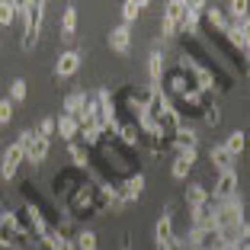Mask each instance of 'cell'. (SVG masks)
I'll return each mask as SVG.
<instances>
[{
  "label": "cell",
  "mask_w": 250,
  "mask_h": 250,
  "mask_svg": "<svg viewBox=\"0 0 250 250\" xmlns=\"http://www.w3.org/2000/svg\"><path fill=\"white\" fill-rule=\"evenodd\" d=\"M45 10L48 3L36 0V3H20V16H22V52H32L42 39V26H45Z\"/></svg>",
  "instance_id": "1"
},
{
  "label": "cell",
  "mask_w": 250,
  "mask_h": 250,
  "mask_svg": "<svg viewBox=\"0 0 250 250\" xmlns=\"http://www.w3.org/2000/svg\"><path fill=\"white\" fill-rule=\"evenodd\" d=\"M22 145H26V164H32V167H42L45 157H48V151H52V141L42 138V135H36L32 128H26V132H20Z\"/></svg>",
  "instance_id": "2"
},
{
  "label": "cell",
  "mask_w": 250,
  "mask_h": 250,
  "mask_svg": "<svg viewBox=\"0 0 250 250\" xmlns=\"http://www.w3.org/2000/svg\"><path fill=\"white\" fill-rule=\"evenodd\" d=\"M208 3H202V0H186L183 7V16H180L177 22V36H199V22H202V13H206Z\"/></svg>",
  "instance_id": "3"
},
{
  "label": "cell",
  "mask_w": 250,
  "mask_h": 250,
  "mask_svg": "<svg viewBox=\"0 0 250 250\" xmlns=\"http://www.w3.org/2000/svg\"><path fill=\"white\" fill-rule=\"evenodd\" d=\"M22 161H26V145H22V138H16L13 145H10L7 151L0 154V177L10 183V180L16 177V170H20Z\"/></svg>",
  "instance_id": "4"
},
{
  "label": "cell",
  "mask_w": 250,
  "mask_h": 250,
  "mask_svg": "<svg viewBox=\"0 0 250 250\" xmlns=\"http://www.w3.org/2000/svg\"><path fill=\"white\" fill-rule=\"evenodd\" d=\"M173 237H177V228H173V208L167 206L161 212V218H157V225H154V250H170Z\"/></svg>",
  "instance_id": "5"
},
{
  "label": "cell",
  "mask_w": 250,
  "mask_h": 250,
  "mask_svg": "<svg viewBox=\"0 0 250 250\" xmlns=\"http://www.w3.org/2000/svg\"><path fill=\"white\" fill-rule=\"evenodd\" d=\"M147 87L164 90V52H161V45H154L151 55H147Z\"/></svg>",
  "instance_id": "6"
},
{
  "label": "cell",
  "mask_w": 250,
  "mask_h": 250,
  "mask_svg": "<svg viewBox=\"0 0 250 250\" xmlns=\"http://www.w3.org/2000/svg\"><path fill=\"white\" fill-rule=\"evenodd\" d=\"M241 186V180H237V170H228V173H218V180H215V189H208V199H228L234 196V192Z\"/></svg>",
  "instance_id": "7"
},
{
  "label": "cell",
  "mask_w": 250,
  "mask_h": 250,
  "mask_svg": "<svg viewBox=\"0 0 250 250\" xmlns=\"http://www.w3.org/2000/svg\"><path fill=\"white\" fill-rule=\"evenodd\" d=\"M145 183H147L145 173H128V177H125L122 183L116 186V189H119V196H122L125 202H138L141 192H145Z\"/></svg>",
  "instance_id": "8"
},
{
  "label": "cell",
  "mask_w": 250,
  "mask_h": 250,
  "mask_svg": "<svg viewBox=\"0 0 250 250\" xmlns=\"http://www.w3.org/2000/svg\"><path fill=\"white\" fill-rule=\"evenodd\" d=\"M81 64H83L81 52H77V48H67V52H61L58 61H55V74H58V77H74V74L81 71Z\"/></svg>",
  "instance_id": "9"
},
{
  "label": "cell",
  "mask_w": 250,
  "mask_h": 250,
  "mask_svg": "<svg viewBox=\"0 0 250 250\" xmlns=\"http://www.w3.org/2000/svg\"><path fill=\"white\" fill-rule=\"evenodd\" d=\"M109 48L116 55H128L132 52V29H128L125 22H119V26L109 29Z\"/></svg>",
  "instance_id": "10"
},
{
  "label": "cell",
  "mask_w": 250,
  "mask_h": 250,
  "mask_svg": "<svg viewBox=\"0 0 250 250\" xmlns=\"http://www.w3.org/2000/svg\"><path fill=\"white\" fill-rule=\"evenodd\" d=\"M58 36H61V42H67V45L74 42V36H77V7H74V3H67V7L61 10Z\"/></svg>",
  "instance_id": "11"
},
{
  "label": "cell",
  "mask_w": 250,
  "mask_h": 250,
  "mask_svg": "<svg viewBox=\"0 0 250 250\" xmlns=\"http://www.w3.org/2000/svg\"><path fill=\"white\" fill-rule=\"evenodd\" d=\"M55 135H58L61 141L71 145V141H77V135H81V125H77V119H74V116H64V112H61V116L55 119Z\"/></svg>",
  "instance_id": "12"
},
{
  "label": "cell",
  "mask_w": 250,
  "mask_h": 250,
  "mask_svg": "<svg viewBox=\"0 0 250 250\" xmlns=\"http://www.w3.org/2000/svg\"><path fill=\"white\" fill-rule=\"evenodd\" d=\"M93 196H96V189L90 183H81L77 189H74V199H71V208L74 212H90V208L96 206L93 202Z\"/></svg>",
  "instance_id": "13"
},
{
  "label": "cell",
  "mask_w": 250,
  "mask_h": 250,
  "mask_svg": "<svg viewBox=\"0 0 250 250\" xmlns=\"http://www.w3.org/2000/svg\"><path fill=\"white\" fill-rule=\"evenodd\" d=\"M221 147H225V151H228V154L237 161V157L244 154V147H247V132H244V128H234L228 138L221 141Z\"/></svg>",
  "instance_id": "14"
},
{
  "label": "cell",
  "mask_w": 250,
  "mask_h": 250,
  "mask_svg": "<svg viewBox=\"0 0 250 250\" xmlns=\"http://www.w3.org/2000/svg\"><path fill=\"white\" fill-rule=\"evenodd\" d=\"M208 157H212V167L215 173H228V170H234V157L225 151L221 145H212V151H208Z\"/></svg>",
  "instance_id": "15"
},
{
  "label": "cell",
  "mask_w": 250,
  "mask_h": 250,
  "mask_svg": "<svg viewBox=\"0 0 250 250\" xmlns=\"http://www.w3.org/2000/svg\"><path fill=\"white\" fill-rule=\"evenodd\" d=\"M42 247L45 250H74V237L64 234V231H58V228H52L48 237L42 241Z\"/></svg>",
  "instance_id": "16"
},
{
  "label": "cell",
  "mask_w": 250,
  "mask_h": 250,
  "mask_svg": "<svg viewBox=\"0 0 250 250\" xmlns=\"http://www.w3.org/2000/svg\"><path fill=\"white\" fill-rule=\"evenodd\" d=\"M225 36H228V42L234 45L237 52L247 58V45H250V39H247V29H241V26H231L228 22V29H225Z\"/></svg>",
  "instance_id": "17"
},
{
  "label": "cell",
  "mask_w": 250,
  "mask_h": 250,
  "mask_svg": "<svg viewBox=\"0 0 250 250\" xmlns=\"http://www.w3.org/2000/svg\"><path fill=\"white\" fill-rule=\"evenodd\" d=\"M141 10H147V0H125L122 3V22L132 26V22L141 16Z\"/></svg>",
  "instance_id": "18"
},
{
  "label": "cell",
  "mask_w": 250,
  "mask_h": 250,
  "mask_svg": "<svg viewBox=\"0 0 250 250\" xmlns=\"http://www.w3.org/2000/svg\"><path fill=\"white\" fill-rule=\"evenodd\" d=\"M116 138H122L125 147H138L141 145V132H138V125H135V122L119 125V135H116Z\"/></svg>",
  "instance_id": "19"
},
{
  "label": "cell",
  "mask_w": 250,
  "mask_h": 250,
  "mask_svg": "<svg viewBox=\"0 0 250 250\" xmlns=\"http://www.w3.org/2000/svg\"><path fill=\"white\" fill-rule=\"evenodd\" d=\"M67 154H71V161H74V167H77V170H90V151L83 145L71 141V145H67Z\"/></svg>",
  "instance_id": "20"
},
{
  "label": "cell",
  "mask_w": 250,
  "mask_h": 250,
  "mask_svg": "<svg viewBox=\"0 0 250 250\" xmlns=\"http://www.w3.org/2000/svg\"><path fill=\"white\" fill-rule=\"evenodd\" d=\"M183 196H186V206H189V208H196V206H202V202H208V189H206L202 183H189Z\"/></svg>",
  "instance_id": "21"
},
{
  "label": "cell",
  "mask_w": 250,
  "mask_h": 250,
  "mask_svg": "<svg viewBox=\"0 0 250 250\" xmlns=\"http://www.w3.org/2000/svg\"><path fill=\"white\" fill-rule=\"evenodd\" d=\"M96 247H100V241H96V231L81 228L77 234H74V250H96Z\"/></svg>",
  "instance_id": "22"
},
{
  "label": "cell",
  "mask_w": 250,
  "mask_h": 250,
  "mask_svg": "<svg viewBox=\"0 0 250 250\" xmlns=\"http://www.w3.org/2000/svg\"><path fill=\"white\" fill-rule=\"evenodd\" d=\"M208 20V26H212V29H218L221 36H225V29H228V20H225V10L221 7H206V13H202Z\"/></svg>",
  "instance_id": "23"
},
{
  "label": "cell",
  "mask_w": 250,
  "mask_h": 250,
  "mask_svg": "<svg viewBox=\"0 0 250 250\" xmlns=\"http://www.w3.org/2000/svg\"><path fill=\"white\" fill-rule=\"evenodd\" d=\"M81 145L83 147H100V145H103V132H100L93 122L83 125V128H81Z\"/></svg>",
  "instance_id": "24"
},
{
  "label": "cell",
  "mask_w": 250,
  "mask_h": 250,
  "mask_svg": "<svg viewBox=\"0 0 250 250\" xmlns=\"http://www.w3.org/2000/svg\"><path fill=\"white\" fill-rule=\"evenodd\" d=\"M20 16V3L16 0H0V26H13Z\"/></svg>",
  "instance_id": "25"
},
{
  "label": "cell",
  "mask_w": 250,
  "mask_h": 250,
  "mask_svg": "<svg viewBox=\"0 0 250 250\" xmlns=\"http://www.w3.org/2000/svg\"><path fill=\"white\" fill-rule=\"evenodd\" d=\"M26 93H29V83H26V81H22V77H16V81H10V96H7V100H10V103H22V100H26Z\"/></svg>",
  "instance_id": "26"
},
{
  "label": "cell",
  "mask_w": 250,
  "mask_h": 250,
  "mask_svg": "<svg viewBox=\"0 0 250 250\" xmlns=\"http://www.w3.org/2000/svg\"><path fill=\"white\" fill-rule=\"evenodd\" d=\"M32 132H36V135H42V138H48V141H52V135H55V119H52V116H45L42 122H39L36 128H32Z\"/></svg>",
  "instance_id": "27"
},
{
  "label": "cell",
  "mask_w": 250,
  "mask_h": 250,
  "mask_svg": "<svg viewBox=\"0 0 250 250\" xmlns=\"http://www.w3.org/2000/svg\"><path fill=\"white\" fill-rule=\"evenodd\" d=\"M13 112H16V106L10 103L7 96H3V100H0V125H10V122H13Z\"/></svg>",
  "instance_id": "28"
},
{
  "label": "cell",
  "mask_w": 250,
  "mask_h": 250,
  "mask_svg": "<svg viewBox=\"0 0 250 250\" xmlns=\"http://www.w3.org/2000/svg\"><path fill=\"white\" fill-rule=\"evenodd\" d=\"M161 36L164 39H177V20H170L167 13L161 16Z\"/></svg>",
  "instance_id": "29"
},
{
  "label": "cell",
  "mask_w": 250,
  "mask_h": 250,
  "mask_svg": "<svg viewBox=\"0 0 250 250\" xmlns=\"http://www.w3.org/2000/svg\"><path fill=\"white\" fill-rule=\"evenodd\" d=\"M218 122H221V106H218V103H212V106L206 109V125H212V128H215Z\"/></svg>",
  "instance_id": "30"
},
{
  "label": "cell",
  "mask_w": 250,
  "mask_h": 250,
  "mask_svg": "<svg viewBox=\"0 0 250 250\" xmlns=\"http://www.w3.org/2000/svg\"><path fill=\"white\" fill-rule=\"evenodd\" d=\"M122 250H132V247H128V244H122Z\"/></svg>",
  "instance_id": "31"
},
{
  "label": "cell",
  "mask_w": 250,
  "mask_h": 250,
  "mask_svg": "<svg viewBox=\"0 0 250 250\" xmlns=\"http://www.w3.org/2000/svg\"><path fill=\"white\" fill-rule=\"evenodd\" d=\"M199 250H206V247H199Z\"/></svg>",
  "instance_id": "32"
}]
</instances>
